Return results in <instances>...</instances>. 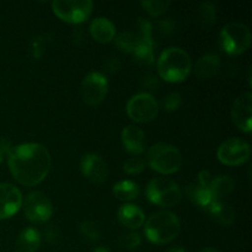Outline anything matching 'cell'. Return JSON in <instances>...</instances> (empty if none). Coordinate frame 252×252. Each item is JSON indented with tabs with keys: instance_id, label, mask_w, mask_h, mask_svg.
<instances>
[{
	"instance_id": "cell-1",
	"label": "cell",
	"mask_w": 252,
	"mask_h": 252,
	"mask_svg": "<svg viewBox=\"0 0 252 252\" xmlns=\"http://www.w3.org/2000/svg\"><path fill=\"white\" fill-rule=\"evenodd\" d=\"M6 155L12 177L22 186H37L48 176L52 158L43 144L24 143L12 147Z\"/></svg>"
},
{
	"instance_id": "cell-2",
	"label": "cell",
	"mask_w": 252,
	"mask_h": 252,
	"mask_svg": "<svg viewBox=\"0 0 252 252\" xmlns=\"http://www.w3.org/2000/svg\"><path fill=\"white\" fill-rule=\"evenodd\" d=\"M157 68L160 78L166 83H182L191 74L192 59L185 49L180 47H169L160 53Z\"/></svg>"
},
{
	"instance_id": "cell-3",
	"label": "cell",
	"mask_w": 252,
	"mask_h": 252,
	"mask_svg": "<svg viewBox=\"0 0 252 252\" xmlns=\"http://www.w3.org/2000/svg\"><path fill=\"white\" fill-rule=\"evenodd\" d=\"M181 231L179 217L170 211H160L152 214L144 223V235L152 244L166 245L172 243Z\"/></svg>"
},
{
	"instance_id": "cell-4",
	"label": "cell",
	"mask_w": 252,
	"mask_h": 252,
	"mask_svg": "<svg viewBox=\"0 0 252 252\" xmlns=\"http://www.w3.org/2000/svg\"><path fill=\"white\" fill-rule=\"evenodd\" d=\"M184 162L181 152L167 143L154 144L147 154V164L161 175H172L179 171Z\"/></svg>"
},
{
	"instance_id": "cell-5",
	"label": "cell",
	"mask_w": 252,
	"mask_h": 252,
	"mask_svg": "<svg viewBox=\"0 0 252 252\" xmlns=\"http://www.w3.org/2000/svg\"><path fill=\"white\" fill-rule=\"evenodd\" d=\"M145 196L148 201L155 206L172 208L181 202L182 191L174 180L167 177H155L147 185Z\"/></svg>"
},
{
	"instance_id": "cell-6",
	"label": "cell",
	"mask_w": 252,
	"mask_h": 252,
	"mask_svg": "<svg viewBox=\"0 0 252 252\" xmlns=\"http://www.w3.org/2000/svg\"><path fill=\"white\" fill-rule=\"evenodd\" d=\"M251 31L245 24L238 21L229 22L219 33L220 47L229 56H240L251 46Z\"/></svg>"
},
{
	"instance_id": "cell-7",
	"label": "cell",
	"mask_w": 252,
	"mask_h": 252,
	"mask_svg": "<svg viewBox=\"0 0 252 252\" xmlns=\"http://www.w3.org/2000/svg\"><path fill=\"white\" fill-rule=\"evenodd\" d=\"M52 10L62 21L79 25L91 16L94 2L91 0H54L52 2Z\"/></svg>"
},
{
	"instance_id": "cell-8",
	"label": "cell",
	"mask_w": 252,
	"mask_h": 252,
	"mask_svg": "<svg viewBox=\"0 0 252 252\" xmlns=\"http://www.w3.org/2000/svg\"><path fill=\"white\" fill-rule=\"evenodd\" d=\"M126 111L128 117L135 123H148L159 115V102L152 94L139 93L128 100Z\"/></svg>"
},
{
	"instance_id": "cell-9",
	"label": "cell",
	"mask_w": 252,
	"mask_h": 252,
	"mask_svg": "<svg viewBox=\"0 0 252 252\" xmlns=\"http://www.w3.org/2000/svg\"><path fill=\"white\" fill-rule=\"evenodd\" d=\"M26 218L32 224H46L53 216V204L46 193L41 191H33L26 196L22 202Z\"/></svg>"
},
{
	"instance_id": "cell-10",
	"label": "cell",
	"mask_w": 252,
	"mask_h": 252,
	"mask_svg": "<svg viewBox=\"0 0 252 252\" xmlns=\"http://www.w3.org/2000/svg\"><path fill=\"white\" fill-rule=\"evenodd\" d=\"M250 144L241 138H229L217 150L218 160L226 166H240L250 159Z\"/></svg>"
},
{
	"instance_id": "cell-11",
	"label": "cell",
	"mask_w": 252,
	"mask_h": 252,
	"mask_svg": "<svg viewBox=\"0 0 252 252\" xmlns=\"http://www.w3.org/2000/svg\"><path fill=\"white\" fill-rule=\"evenodd\" d=\"M108 93V80L100 71H91L81 83V96L86 105L97 106Z\"/></svg>"
},
{
	"instance_id": "cell-12",
	"label": "cell",
	"mask_w": 252,
	"mask_h": 252,
	"mask_svg": "<svg viewBox=\"0 0 252 252\" xmlns=\"http://www.w3.org/2000/svg\"><path fill=\"white\" fill-rule=\"evenodd\" d=\"M231 121L241 132L250 134L252 130V94L250 91L235 98L231 107Z\"/></svg>"
},
{
	"instance_id": "cell-13",
	"label": "cell",
	"mask_w": 252,
	"mask_h": 252,
	"mask_svg": "<svg viewBox=\"0 0 252 252\" xmlns=\"http://www.w3.org/2000/svg\"><path fill=\"white\" fill-rule=\"evenodd\" d=\"M22 193L15 185L0 182V220L14 217L22 207Z\"/></svg>"
},
{
	"instance_id": "cell-14",
	"label": "cell",
	"mask_w": 252,
	"mask_h": 252,
	"mask_svg": "<svg viewBox=\"0 0 252 252\" xmlns=\"http://www.w3.org/2000/svg\"><path fill=\"white\" fill-rule=\"evenodd\" d=\"M81 174L93 184H103L107 180L108 169L105 160L95 153H88L81 158Z\"/></svg>"
},
{
	"instance_id": "cell-15",
	"label": "cell",
	"mask_w": 252,
	"mask_h": 252,
	"mask_svg": "<svg viewBox=\"0 0 252 252\" xmlns=\"http://www.w3.org/2000/svg\"><path fill=\"white\" fill-rule=\"evenodd\" d=\"M121 140H122L123 148L134 157H139L140 154H143L147 148L145 133L137 126H127L123 128L121 133Z\"/></svg>"
},
{
	"instance_id": "cell-16",
	"label": "cell",
	"mask_w": 252,
	"mask_h": 252,
	"mask_svg": "<svg viewBox=\"0 0 252 252\" xmlns=\"http://www.w3.org/2000/svg\"><path fill=\"white\" fill-rule=\"evenodd\" d=\"M117 219L121 225L134 231L144 225L147 218L140 207L132 203H125L118 208Z\"/></svg>"
},
{
	"instance_id": "cell-17",
	"label": "cell",
	"mask_w": 252,
	"mask_h": 252,
	"mask_svg": "<svg viewBox=\"0 0 252 252\" xmlns=\"http://www.w3.org/2000/svg\"><path fill=\"white\" fill-rule=\"evenodd\" d=\"M116 26L107 17H96L90 24V34L100 43H110L116 37Z\"/></svg>"
},
{
	"instance_id": "cell-18",
	"label": "cell",
	"mask_w": 252,
	"mask_h": 252,
	"mask_svg": "<svg viewBox=\"0 0 252 252\" xmlns=\"http://www.w3.org/2000/svg\"><path fill=\"white\" fill-rule=\"evenodd\" d=\"M220 58L219 56L213 53L204 54L194 64V75L198 79L206 80V79H211L218 74L219 69H220Z\"/></svg>"
},
{
	"instance_id": "cell-19",
	"label": "cell",
	"mask_w": 252,
	"mask_h": 252,
	"mask_svg": "<svg viewBox=\"0 0 252 252\" xmlns=\"http://www.w3.org/2000/svg\"><path fill=\"white\" fill-rule=\"evenodd\" d=\"M42 236L37 229L29 226L20 233L15 245V252H37L41 248Z\"/></svg>"
},
{
	"instance_id": "cell-20",
	"label": "cell",
	"mask_w": 252,
	"mask_h": 252,
	"mask_svg": "<svg viewBox=\"0 0 252 252\" xmlns=\"http://www.w3.org/2000/svg\"><path fill=\"white\" fill-rule=\"evenodd\" d=\"M186 193L187 197H189L194 204H197V206L201 207V208L206 209V211H208V208L214 203V202L218 201V199L214 198L213 194H212L211 191L208 189V187L201 186V185L198 184L187 186Z\"/></svg>"
},
{
	"instance_id": "cell-21",
	"label": "cell",
	"mask_w": 252,
	"mask_h": 252,
	"mask_svg": "<svg viewBox=\"0 0 252 252\" xmlns=\"http://www.w3.org/2000/svg\"><path fill=\"white\" fill-rule=\"evenodd\" d=\"M132 54L135 61H138L139 63L145 64V65H152L155 62L153 38H145V37L138 36V44Z\"/></svg>"
},
{
	"instance_id": "cell-22",
	"label": "cell",
	"mask_w": 252,
	"mask_h": 252,
	"mask_svg": "<svg viewBox=\"0 0 252 252\" xmlns=\"http://www.w3.org/2000/svg\"><path fill=\"white\" fill-rule=\"evenodd\" d=\"M113 194L118 199L123 202H130L133 199H137L140 193L139 185L132 180H121L113 185L112 189Z\"/></svg>"
},
{
	"instance_id": "cell-23",
	"label": "cell",
	"mask_w": 252,
	"mask_h": 252,
	"mask_svg": "<svg viewBox=\"0 0 252 252\" xmlns=\"http://www.w3.org/2000/svg\"><path fill=\"white\" fill-rule=\"evenodd\" d=\"M235 187V182L228 175H219L216 176L214 179H211L208 185V189L211 191V193L213 194V197L218 201H220V198L228 196L231 191Z\"/></svg>"
},
{
	"instance_id": "cell-24",
	"label": "cell",
	"mask_w": 252,
	"mask_h": 252,
	"mask_svg": "<svg viewBox=\"0 0 252 252\" xmlns=\"http://www.w3.org/2000/svg\"><path fill=\"white\" fill-rule=\"evenodd\" d=\"M208 212L219 224L224 226L233 225L234 221H235V212H234V209L228 203H224L221 201L214 202L208 208Z\"/></svg>"
},
{
	"instance_id": "cell-25",
	"label": "cell",
	"mask_w": 252,
	"mask_h": 252,
	"mask_svg": "<svg viewBox=\"0 0 252 252\" xmlns=\"http://www.w3.org/2000/svg\"><path fill=\"white\" fill-rule=\"evenodd\" d=\"M115 43L117 48L125 53H133L138 44V34L130 31L121 32L120 34L115 37Z\"/></svg>"
},
{
	"instance_id": "cell-26",
	"label": "cell",
	"mask_w": 252,
	"mask_h": 252,
	"mask_svg": "<svg viewBox=\"0 0 252 252\" xmlns=\"http://www.w3.org/2000/svg\"><path fill=\"white\" fill-rule=\"evenodd\" d=\"M143 9L150 15V16H161L165 12L169 10L171 6V1L169 0H145V1H140Z\"/></svg>"
},
{
	"instance_id": "cell-27",
	"label": "cell",
	"mask_w": 252,
	"mask_h": 252,
	"mask_svg": "<svg viewBox=\"0 0 252 252\" xmlns=\"http://www.w3.org/2000/svg\"><path fill=\"white\" fill-rule=\"evenodd\" d=\"M198 19L201 21L202 26L209 29L216 22V6L212 2H203L199 5Z\"/></svg>"
},
{
	"instance_id": "cell-28",
	"label": "cell",
	"mask_w": 252,
	"mask_h": 252,
	"mask_svg": "<svg viewBox=\"0 0 252 252\" xmlns=\"http://www.w3.org/2000/svg\"><path fill=\"white\" fill-rule=\"evenodd\" d=\"M147 167V161L140 157L128 158L123 162V171L128 175H138L143 172Z\"/></svg>"
},
{
	"instance_id": "cell-29",
	"label": "cell",
	"mask_w": 252,
	"mask_h": 252,
	"mask_svg": "<svg viewBox=\"0 0 252 252\" xmlns=\"http://www.w3.org/2000/svg\"><path fill=\"white\" fill-rule=\"evenodd\" d=\"M80 233L86 240L97 243L101 239V231L98 226L91 220H84L80 223Z\"/></svg>"
},
{
	"instance_id": "cell-30",
	"label": "cell",
	"mask_w": 252,
	"mask_h": 252,
	"mask_svg": "<svg viewBox=\"0 0 252 252\" xmlns=\"http://www.w3.org/2000/svg\"><path fill=\"white\" fill-rule=\"evenodd\" d=\"M51 44V37L48 34H41V36H37L36 38L32 41L31 44V51H32V57L34 59H39L44 53H46L47 48Z\"/></svg>"
},
{
	"instance_id": "cell-31",
	"label": "cell",
	"mask_w": 252,
	"mask_h": 252,
	"mask_svg": "<svg viewBox=\"0 0 252 252\" xmlns=\"http://www.w3.org/2000/svg\"><path fill=\"white\" fill-rule=\"evenodd\" d=\"M140 244H142V235L138 231L130 230L121 235L120 238V245L127 250H134Z\"/></svg>"
},
{
	"instance_id": "cell-32",
	"label": "cell",
	"mask_w": 252,
	"mask_h": 252,
	"mask_svg": "<svg viewBox=\"0 0 252 252\" xmlns=\"http://www.w3.org/2000/svg\"><path fill=\"white\" fill-rule=\"evenodd\" d=\"M164 108L167 112H175L179 110L182 105V96L180 93H170L166 97L164 98Z\"/></svg>"
},
{
	"instance_id": "cell-33",
	"label": "cell",
	"mask_w": 252,
	"mask_h": 252,
	"mask_svg": "<svg viewBox=\"0 0 252 252\" xmlns=\"http://www.w3.org/2000/svg\"><path fill=\"white\" fill-rule=\"evenodd\" d=\"M61 238V233H59V229L57 228V225H48L44 229V239L48 244L54 245L59 241Z\"/></svg>"
},
{
	"instance_id": "cell-34",
	"label": "cell",
	"mask_w": 252,
	"mask_h": 252,
	"mask_svg": "<svg viewBox=\"0 0 252 252\" xmlns=\"http://www.w3.org/2000/svg\"><path fill=\"white\" fill-rule=\"evenodd\" d=\"M158 27H159L160 32H161L162 34L170 36V34H174V32L176 31V22L171 19L160 20V21L158 22Z\"/></svg>"
},
{
	"instance_id": "cell-35",
	"label": "cell",
	"mask_w": 252,
	"mask_h": 252,
	"mask_svg": "<svg viewBox=\"0 0 252 252\" xmlns=\"http://www.w3.org/2000/svg\"><path fill=\"white\" fill-rule=\"evenodd\" d=\"M209 181H211V175L207 170H202L198 174V179H197V184L201 185V186L208 187Z\"/></svg>"
},
{
	"instance_id": "cell-36",
	"label": "cell",
	"mask_w": 252,
	"mask_h": 252,
	"mask_svg": "<svg viewBox=\"0 0 252 252\" xmlns=\"http://www.w3.org/2000/svg\"><path fill=\"white\" fill-rule=\"evenodd\" d=\"M166 252H187L186 249L184 248H179V246H175V248H170L169 250H166Z\"/></svg>"
},
{
	"instance_id": "cell-37",
	"label": "cell",
	"mask_w": 252,
	"mask_h": 252,
	"mask_svg": "<svg viewBox=\"0 0 252 252\" xmlns=\"http://www.w3.org/2000/svg\"><path fill=\"white\" fill-rule=\"evenodd\" d=\"M93 252H111V250L108 248H105V246H98Z\"/></svg>"
},
{
	"instance_id": "cell-38",
	"label": "cell",
	"mask_w": 252,
	"mask_h": 252,
	"mask_svg": "<svg viewBox=\"0 0 252 252\" xmlns=\"http://www.w3.org/2000/svg\"><path fill=\"white\" fill-rule=\"evenodd\" d=\"M199 252H220V251L216 250V249H211V248H208V249H203V250L199 251Z\"/></svg>"
},
{
	"instance_id": "cell-39",
	"label": "cell",
	"mask_w": 252,
	"mask_h": 252,
	"mask_svg": "<svg viewBox=\"0 0 252 252\" xmlns=\"http://www.w3.org/2000/svg\"><path fill=\"white\" fill-rule=\"evenodd\" d=\"M4 155H5L4 153H2L1 150H0V164H1V162L4 161Z\"/></svg>"
}]
</instances>
